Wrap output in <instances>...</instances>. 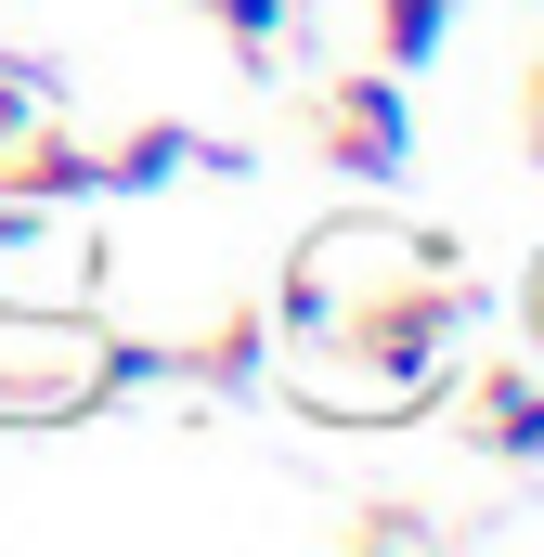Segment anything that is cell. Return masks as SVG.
<instances>
[{
    "label": "cell",
    "instance_id": "10",
    "mask_svg": "<svg viewBox=\"0 0 544 557\" xmlns=\"http://www.w3.org/2000/svg\"><path fill=\"white\" fill-rule=\"evenodd\" d=\"M260 337H272V324H221V337L195 350V376H221V389H234V376H260Z\"/></svg>",
    "mask_w": 544,
    "mask_h": 557
},
{
    "label": "cell",
    "instance_id": "6",
    "mask_svg": "<svg viewBox=\"0 0 544 557\" xmlns=\"http://www.w3.org/2000/svg\"><path fill=\"white\" fill-rule=\"evenodd\" d=\"M182 169H234L208 131H182V117H156V131H131V143H104V195H169Z\"/></svg>",
    "mask_w": 544,
    "mask_h": 557
},
{
    "label": "cell",
    "instance_id": "3",
    "mask_svg": "<svg viewBox=\"0 0 544 557\" xmlns=\"http://www.w3.org/2000/svg\"><path fill=\"white\" fill-rule=\"evenodd\" d=\"M311 143H324V169H337V182H403V156H415L403 78H390V65H363V78H324Z\"/></svg>",
    "mask_w": 544,
    "mask_h": 557
},
{
    "label": "cell",
    "instance_id": "7",
    "mask_svg": "<svg viewBox=\"0 0 544 557\" xmlns=\"http://www.w3.org/2000/svg\"><path fill=\"white\" fill-rule=\"evenodd\" d=\"M376 13V65L415 78V65H441V39H454V0H363Z\"/></svg>",
    "mask_w": 544,
    "mask_h": 557
},
{
    "label": "cell",
    "instance_id": "2",
    "mask_svg": "<svg viewBox=\"0 0 544 557\" xmlns=\"http://www.w3.org/2000/svg\"><path fill=\"white\" fill-rule=\"evenodd\" d=\"M118 389V350L65 324V298H0V416H78Z\"/></svg>",
    "mask_w": 544,
    "mask_h": 557
},
{
    "label": "cell",
    "instance_id": "1",
    "mask_svg": "<svg viewBox=\"0 0 544 557\" xmlns=\"http://www.w3.org/2000/svg\"><path fill=\"white\" fill-rule=\"evenodd\" d=\"M311 350H324V416H415L454 376V350H467V285H454V260L363 285Z\"/></svg>",
    "mask_w": 544,
    "mask_h": 557
},
{
    "label": "cell",
    "instance_id": "12",
    "mask_svg": "<svg viewBox=\"0 0 544 557\" xmlns=\"http://www.w3.org/2000/svg\"><path fill=\"white\" fill-rule=\"evenodd\" d=\"M532 337H544V273H532Z\"/></svg>",
    "mask_w": 544,
    "mask_h": 557
},
{
    "label": "cell",
    "instance_id": "5",
    "mask_svg": "<svg viewBox=\"0 0 544 557\" xmlns=\"http://www.w3.org/2000/svg\"><path fill=\"white\" fill-rule=\"evenodd\" d=\"M467 441H480L493 467H544V376H532V363H480V389H467Z\"/></svg>",
    "mask_w": 544,
    "mask_h": 557
},
{
    "label": "cell",
    "instance_id": "4",
    "mask_svg": "<svg viewBox=\"0 0 544 557\" xmlns=\"http://www.w3.org/2000/svg\"><path fill=\"white\" fill-rule=\"evenodd\" d=\"M65 221H78V208H26V195H0V298H65V311H78L91 247H78Z\"/></svg>",
    "mask_w": 544,
    "mask_h": 557
},
{
    "label": "cell",
    "instance_id": "9",
    "mask_svg": "<svg viewBox=\"0 0 544 557\" xmlns=\"http://www.w3.org/2000/svg\"><path fill=\"white\" fill-rule=\"evenodd\" d=\"M337 545H454V532H441V519H428V506H350V532H337Z\"/></svg>",
    "mask_w": 544,
    "mask_h": 557
},
{
    "label": "cell",
    "instance_id": "8",
    "mask_svg": "<svg viewBox=\"0 0 544 557\" xmlns=\"http://www.w3.org/2000/svg\"><path fill=\"white\" fill-rule=\"evenodd\" d=\"M195 13H208V26H221L247 65H272V52L298 39V0H195Z\"/></svg>",
    "mask_w": 544,
    "mask_h": 557
},
{
    "label": "cell",
    "instance_id": "11",
    "mask_svg": "<svg viewBox=\"0 0 544 557\" xmlns=\"http://www.w3.org/2000/svg\"><path fill=\"white\" fill-rule=\"evenodd\" d=\"M519 143H532V156H544V65H532V78H519Z\"/></svg>",
    "mask_w": 544,
    "mask_h": 557
}]
</instances>
